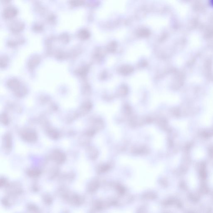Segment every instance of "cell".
Wrapping results in <instances>:
<instances>
[{
	"mask_svg": "<svg viewBox=\"0 0 213 213\" xmlns=\"http://www.w3.org/2000/svg\"><path fill=\"white\" fill-rule=\"evenodd\" d=\"M20 137L23 141L29 143H35L38 140L37 133L35 130L31 128L22 130L20 132Z\"/></svg>",
	"mask_w": 213,
	"mask_h": 213,
	"instance_id": "obj_1",
	"label": "cell"
},
{
	"mask_svg": "<svg viewBox=\"0 0 213 213\" xmlns=\"http://www.w3.org/2000/svg\"><path fill=\"white\" fill-rule=\"evenodd\" d=\"M2 144L4 152L7 155L9 154L12 150L13 147L12 136L11 133L7 132L4 134Z\"/></svg>",
	"mask_w": 213,
	"mask_h": 213,
	"instance_id": "obj_2",
	"label": "cell"
},
{
	"mask_svg": "<svg viewBox=\"0 0 213 213\" xmlns=\"http://www.w3.org/2000/svg\"><path fill=\"white\" fill-rule=\"evenodd\" d=\"M50 159L56 164H62L67 160V156L64 152L59 150H53L51 153L49 157Z\"/></svg>",
	"mask_w": 213,
	"mask_h": 213,
	"instance_id": "obj_3",
	"label": "cell"
},
{
	"mask_svg": "<svg viewBox=\"0 0 213 213\" xmlns=\"http://www.w3.org/2000/svg\"><path fill=\"white\" fill-rule=\"evenodd\" d=\"M44 128L46 134L50 139L54 140H57L60 138V132L57 129L51 127L50 124Z\"/></svg>",
	"mask_w": 213,
	"mask_h": 213,
	"instance_id": "obj_4",
	"label": "cell"
},
{
	"mask_svg": "<svg viewBox=\"0 0 213 213\" xmlns=\"http://www.w3.org/2000/svg\"><path fill=\"white\" fill-rule=\"evenodd\" d=\"M7 84L9 88L14 92V94L18 92L24 87L21 84L18 80L14 78L8 80Z\"/></svg>",
	"mask_w": 213,
	"mask_h": 213,
	"instance_id": "obj_5",
	"label": "cell"
},
{
	"mask_svg": "<svg viewBox=\"0 0 213 213\" xmlns=\"http://www.w3.org/2000/svg\"><path fill=\"white\" fill-rule=\"evenodd\" d=\"M92 108V104L89 102L86 101L83 102L80 107L79 109L77 111L79 116H81L85 115L90 111Z\"/></svg>",
	"mask_w": 213,
	"mask_h": 213,
	"instance_id": "obj_6",
	"label": "cell"
},
{
	"mask_svg": "<svg viewBox=\"0 0 213 213\" xmlns=\"http://www.w3.org/2000/svg\"><path fill=\"white\" fill-rule=\"evenodd\" d=\"M17 10L16 8L13 6H9L5 9L4 16L5 17L10 18L14 17L17 14Z\"/></svg>",
	"mask_w": 213,
	"mask_h": 213,
	"instance_id": "obj_7",
	"label": "cell"
},
{
	"mask_svg": "<svg viewBox=\"0 0 213 213\" xmlns=\"http://www.w3.org/2000/svg\"><path fill=\"white\" fill-rule=\"evenodd\" d=\"M23 27V24L20 21H16L12 23L11 28L14 32L19 31Z\"/></svg>",
	"mask_w": 213,
	"mask_h": 213,
	"instance_id": "obj_8",
	"label": "cell"
},
{
	"mask_svg": "<svg viewBox=\"0 0 213 213\" xmlns=\"http://www.w3.org/2000/svg\"><path fill=\"white\" fill-rule=\"evenodd\" d=\"M0 121H1V124L5 126L9 125L10 122L9 117L6 112H3L1 114Z\"/></svg>",
	"mask_w": 213,
	"mask_h": 213,
	"instance_id": "obj_9",
	"label": "cell"
},
{
	"mask_svg": "<svg viewBox=\"0 0 213 213\" xmlns=\"http://www.w3.org/2000/svg\"><path fill=\"white\" fill-rule=\"evenodd\" d=\"M79 117V116L78 113L77 112H75L72 113L69 115L67 116V117L66 118L67 122H68L69 123H71L74 121L75 120L77 119Z\"/></svg>",
	"mask_w": 213,
	"mask_h": 213,
	"instance_id": "obj_10",
	"label": "cell"
},
{
	"mask_svg": "<svg viewBox=\"0 0 213 213\" xmlns=\"http://www.w3.org/2000/svg\"><path fill=\"white\" fill-rule=\"evenodd\" d=\"M7 107H8V109H10V110H15L16 112H20L21 111V109L20 107L14 103H9L7 105Z\"/></svg>",
	"mask_w": 213,
	"mask_h": 213,
	"instance_id": "obj_11",
	"label": "cell"
},
{
	"mask_svg": "<svg viewBox=\"0 0 213 213\" xmlns=\"http://www.w3.org/2000/svg\"><path fill=\"white\" fill-rule=\"evenodd\" d=\"M87 154L90 159H94L96 157V151L92 147H89L87 149Z\"/></svg>",
	"mask_w": 213,
	"mask_h": 213,
	"instance_id": "obj_12",
	"label": "cell"
},
{
	"mask_svg": "<svg viewBox=\"0 0 213 213\" xmlns=\"http://www.w3.org/2000/svg\"><path fill=\"white\" fill-rule=\"evenodd\" d=\"M32 59L33 60V61L31 60H30V62L29 63L30 65V66L32 67L33 64V63H34L33 67H34L35 65H36L37 64H38L39 62L40 58L39 57H37V56L33 57Z\"/></svg>",
	"mask_w": 213,
	"mask_h": 213,
	"instance_id": "obj_13",
	"label": "cell"
},
{
	"mask_svg": "<svg viewBox=\"0 0 213 213\" xmlns=\"http://www.w3.org/2000/svg\"><path fill=\"white\" fill-rule=\"evenodd\" d=\"M78 34L79 36L82 39L87 38L88 36V33L87 32V31L84 30L80 31Z\"/></svg>",
	"mask_w": 213,
	"mask_h": 213,
	"instance_id": "obj_14",
	"label": "cell"
},
{
	"mask_svg": "<svg viewBox=\"0 0 213 213\" xmlns=\"http://www.w3.org/2000/svg\"><path fill=\"white\" fill-rule=\"evenodd\" d=\"M1 58L2 59H3V62H1V66H2V64H3V66H5L6 65L7 62V58H6L5 57H1ZM2 66V67H3Z\"/></svg>",
	"mask_w": 213,
	"mask_h": 213,
	"instance_id": "obj_15",
	"label": "cell"
}]
</instances>
